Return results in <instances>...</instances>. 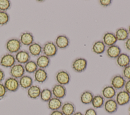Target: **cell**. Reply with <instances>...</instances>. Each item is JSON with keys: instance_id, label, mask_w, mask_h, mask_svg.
Listing matches in <instances>:
<instances>
[{"instance_id": "1", "label": "cell", "mask_w": 130, "mask_h": 115, "mask_svg": "<svg viewBox=\"0 0 130 115\" xmlns=\"http://www.w3.org/2000/svg\"><path fill=\"white\" fill-rule=\"evenodd\" d=\"M22 44L19 39L13 38L7 41L6 44V48L9 53H16L20 50Z\"/></svg>"}, {"instance_id": "2", "label": "cell", "mask_w": 130, "mask_h": 115, "mask_svg": "<svg viewBox=\"0 0 130 115\" xmlns=\"http://www.w3.org/2000/svg\"><path fill=\"white\" fill-rule=\"evenodd\" d=\"M58 51L55 43L53 42H47L42 47V53L43 55L50 58L55 56Z\"/></svg>"}, {"instance_id": "3", "label": "cell", "mask_w": 130, "mask_h": 115, "mask_svg": "<svg viewBox=\"0 0 130 115\" xmlns=\"http://www.w3.org/2000/svg\"><path fill=\"white\" fill-rule=\"evenodd\" d=\"M87 67V61L84 58H77L73 61L72 64L73 69L78 73H81L84 71Z\"/></svg>"}, {"instance_id": "4", "label": "cell", "mask_w": 130, "mask_h": 115, "mask_svg": "<svg viewBox=\"0 0 130 115\" xmlns=\"http://www.w3.org/2000/svg\"><path fill=\"white\" fill-rule=\"evenodd\" d=\"M115 99L118 106H123L130 102V94L124 90H121L116 93Z\"/></svg>"}, {"instance_id": "5", "label": "cell", "mask_w": 130, "mask_h": 115, "mask_svg": "<svg viewBox=\"0 0 130 115\" xmlns=\"http://www.w3.org/2000/svg\"><path fill=\"white\" fill-rule=\"evenodd\" d=\"M55 80L57 84L65 86L70 83L71 76L68 71L61 70L56 73Z\"/></svg>"}, {"instance_id": "6", "label": "cell", "mask_w": 130, "mask_h": 115, "mask_svg": "<svg viewBox=\"0 0 130 115\" xmlns=\"http://www.w3.org/2000/svg\"><path fill=\"white\" fill-rule=\"evenodd\" d=\"M4 85L7 91L11 92H16L20 87L18 79L11 76L5 80Z\"/></svg>"}, {"instance_id": "7", "label": "cell", "mask_w": 130, "mask_h": 115, "mask_svg": "<svg viewBox=\"0 0 130 115\" xmlns=\"http://www.w3.org/2000/svg\"><path fill=\"white\" fill-rule=\"evenodd\" d=\"M15 63V56L9 53L3 55L0 59L1 66L5 68H11Z\"/></svg>"}, {"instance_id": "8", "label": "cell", "mask_w": 130, "mask_h": 115, "mask_svg": "<svg viewBox=\"0 0 130 115\" xmlns=\"http://www.w3.org/2000/svg\"><path fill=\"white\" fill-rule=\"evenodd\" d=\"M25 72L24 65L21 64H15L10 69V74L11 77L16 79H19L24 75Z\"/></svg>"}, {"instance_id": "9", "label": "cell", "mask_w": 130, "mask_h": 115, "mask_svg": "<svg viewBox=\"0 0 130 115\" xmlns=\"http://www.w3.org/2000/svg\"><path fill=\"white\" fill-rule=\"evenodd\" d=\"M126 80L122 75L116 74L114 75L111 80V85L116 90H121L124 88Z\"/></svg>"}, {"instance_id": "10", "label": "cell", "mask_w": 130, "mask_h": 115, "mask_svg": "<svg viewBox=\"0 0 130 115\" xmlns=\"http://www.w3.org/2000/svg\"><path fill=\"white\" fill-rule=\"evenodd\" d=\"M51 91L53 96L60 99L64 98L67 95V89L66 87L58 84L54 85L53 86Z\"/></svg>"}, {"instance_id": "11", "label": "cell", "mask_w": 130, "mask_h": 115, "mask_svg": "<svg viewBox=\"0 0 130 115\" xmlns=\"http://www.w3.org/2000/svg\"><path fill=\"white\" fill-rule=\"evenodd\" d=\"M103 107L106 112L109 114H112L117 111L118 108V105L115 99L113 98L106 100L105 101Z\"/></svg>"}, {"instance_id": "12", "label": "cell", "mask_w": 130, "mask_h": 115, "mask_svg": "<svg viewBox=\"0 0 130 115\" xmlns=\"http://www.w3.org/2000/svg\"><path fill=\"white\" fill-rule=\"evenodd\" d=\"M16 61L21 64H25L30 60V55L28 52L25 50H20L15 55Z\"/></svg>"}, {"instance_id": "13", "label": "cell", "mask_w": 130, "mask_h": 115, "mask_svg": "<svg viewBox=\"0 0 130 115\" xmlns=\"http://www.w3.org/2000/svg\"><path fill=\"white\" fill-rule=\"evenodd\" d=\"M54 43L58 49H64L69 46L70 40L66 35H59L56 37Z\"/></svg>"}, {"instance_id": "14", "label": "cell", "mask_w": 130, "mask_h": 115, "mask_svg": "<svg viewBox=\"0 0 130 115\" xmlns=\"http://www.w3.org/2000/svg\"><path fill=\"white\" fill-rule=\"evenodd\" d=\"M19 40L22 45L25 46H29L34 42V37L32 33L25 31L21 33Z\"/></svg>"}, {"instance_id": "15", "label": "cell", "mask_w": 130, "mask_h": 115, "mask_svg": "<svg viewBox=\"0 0 130 115\" xmlns=\"http://www.w3.org/2000/svg\"><path fill=\"white\" fill-rule=\"evenodd\" d=\"M116 93V90L111 85H107L103 88L101 95L105 99L107 100L113 99L115 97Z\"/></svg>"}, {"instance_id": "16", "label": "cell", "mask_w": 130, "mask_h": 115, "mask_svg": "<svg viewBox=\"0 0 130 115\" xmlns=\"http://www.w3.org/2000/svg\"><path fill=\"white\" fill-rule=\"evenodd\" d=\"M76 106L72 102H64L60 108V110L63 115H73L76 112Z\"/></svg>"}, {"instance_id": "17", "label": "cell", "mask_w": 130, "mask_h": 115, "mask_svg": "<svg viewBox=\"0 0 130 115\" xmlns=\"http://www.w3.org/2000/svg\"><path fill=\"white\" fill-rule=\"evenodd\" d=\"M121 53V50L120 48L116 45L109 46L106 50L107 55L111 59H116Z\"/></svg>"}, {"instance_id": "18", "label": "cell", "mask_w": 130, "mask_h": 115, "mask_svg": "<svg viewBox=\"0 0 130 115\" xmlns=\"http://www.w3.org/2000/svg\"><path fill=\"white\" fill-rule=\"evenodd\" d=\"M48 79V74L45 69L38 68L34 73V80L38 83L42 84Z\"/></svg>"}, {"instance_id": "19", "label": "cell", "mask_w": 130, "mask_h": 115, "mask_svg": "<svg viewBox=\"0 0 130 115\" xmlns=\"http://www.w3.org/2000/svg\"><path fill=\"white\" fill-rule=\"evenodd\" d=\"M106 46H111L115 45L117 42V40L114 33L111 32H107L104 34L103 37V41Z\"/></svg>"}, {"instance_id": "20", "label": "cell", "mask_w": 130, "mask_h": 115, "mask_svg": "<svg viewBox=\"0 0 130 115\" xmlns=\"http://www.w3.org/2000/svg\"><path fill=\"white\" fill-rule=\"evenodd\" d=\"M63 103L61 99L53 97L47 102L48 108L51 111L59 110Z\"/></svg>"}, {"instance_id": "21", "label": "cell", "mask_w": 130, "mask_h": 115, "mask_svg": "<svg viewBox=\"0 0 130 115\" xmlns=\"http://www.w3.org/2000/svg\"><path fill=\"white\" fill-rule=\"evenodd\" d=\"M117 64L120 67L124 68L130 64V56L124 53H121L116 59Z\"/></svg>"}, {"instance_id": "22", "label": "cell", "mask_w": 130, "mask_h": 115, "mask_svg": "<svg viewBox=\"0 0 130 115\" xmlns=\"http://www.w3.org/2000/svg\"><path fill=\"white\" fill-rule=\"evenodd\" d=\"M42 90L38 85H32L27 91V96L29 98L32 99H36L40 97Z\"/></svg>"}, {"instance_id": "23", "label": "cell", "mask_w": 130, "mask_h": 115, "mask_svg": "<svg viewBox=\"0 0 130 115\" xmlns=\"http://www.w3.org/2000/svg\"><path fill=\"white\" fill-rule=\"evenodd\" d=\"M19 86L23 89H28L33 85L32 78L28 75H24L19 79Z\"/></svg>"}, {"instance_id": "24", "label": "cell", "mask_w": 130, "mask_h": 115, "mask_svg": "<svg viewBox=\"0 0 130 115\" xmlns=\"http://www.w3.org/2000/svg\"><path fill=\"white\" fill-rule=\"evenodd\" d=\"M28 53L32 56H39L42 53V46L38 43L34 42L28 46Z\"/></svg>"}, {"instance_id": "25", "label": "cell", "mask_w": 130, "mask_h": 115, "mask_svg": "<svg viewBox=\"0 0 130 115\" xmlns=\"http://www.w3.org/2000/svg\"><path fill=\"white\" fill-rule=\"evenodd\" d=\"M93 97L94 95L91 91L85 90L83 91L80 95V101L82 104L85 105L91 104Z\"/></svg>"}, {"instance_id": "26", "label": "cell", "mask_w": 130, "mask_h": 115, "mask_svg": "<svg viewBox=\"0 0 130 115\" xmlns=\"http://www.w3.org/2000/svg\"><path fill=\"white\" fill-rule=\"evenodd\" d=\"M36 62L39 68L45 69L49 65L50 63V59L49 57L43 54L40 55L37 58Z\"/></svg>"}, {"instance_id": "27", "label": "cell", "mask_w": 130, "mask_h": 115, "mask_svg": "<svg viewBox=\"0 0 130 115\" xmlns=\"http://www.w3.org/2000/svg\"><path fill=\"white\" fill-rule=\"evenodd\" d=\"M117 41H125L129 36L128 30L124 27L118 28L114 33Z\"/></svg>"}, {"instance_id": "28", "label": "cell", "mask_w": 130, "mask_h": 115, "mask_svg": "<svg viewBox=\"0 0 130 115\" xmlns=\"http://www.w3.org/2000/svg\"><path fill=\"white\" fill-rule=\"evenodd\" d=\"M105 101V98L102 96V95L98 94L94 95L91 104L93 108L98 109L101 108L104 106Z\"/></svg>"}, {"instance_id": "29", "label": "cell", "mask_w": 130, "mask_h": 115, "mask_svg": "<svg viewBox=\"0 0 130 115\" xmlns=\"http://www.w3.org/2000/svg\"><path fill=\"white\" fill-rule=\"evenodd\" d=\"M106 50V45L102 41H98L94 43L92 47V51L98 55L103 54Z\"/></svg>"}, {"instance_id": "30", "label": "cell", "mask_w": 130, "mask_h": 115, "mask_svg": "<svg viewBox=\"0 0 130 115\" xmlns=\"http://www.w3.org/2000/svg\"><path fill=\"white\" fill-rule=\"evenodd\" d=\"M52 97L53 95L51 89L48 88H45L42 90L40 98L42 101L47 102Z\"/></svg>"}, {"instance_id": "31", "label": "cell", "mask_w": 130, "mask_h": 115, "mask_svg": "<svg viewBox=\"0 0 130 115\" xmlns=\"http://www.w3.org/2000/svg\"><path fill=\"white\" fill-rule=\"evenodd\" d=\"M25 72L28 73H34L35 71L39 68L35 61L29 60L24 66Z\"/></svg>"}, {"instance_id": "32", "label": "cell", "mask_w": 130, "mask_h": 115, "mask_svg": "<svg viewBox=\"0 0 130 115\" xmlns=\"http://www.w3.org/2000/svg\"><path fill=\"white\" fill-rule=\"evenodd\" d=\"M10 16L7 12L0 11V26L6 25L9 21Z\"/></svg>"}, {"instance_id": "33", "label": "cell", "mask_w": 130, "mask_h": 115, "mask_svg": "<svg viewBox=\"0 0 130 115\" xmlns=\"http://www.w3.org/2000/svg\"><path fill=\"white\" fill-rule=\"evenodd\" d=\"M11 7V2L9 0H0V11L6 12Z\"/></svg>"}, {"instance_id": "34", "label": "cell", "mask_w": 130, "mask_h": 115, "mask_svg": "<svg viewBox=\"0 0 130 115\" xmlns=\"http://www.w3.org/2000/svg\"><path fill=\"white\" fill-rule=\"evenodd\" d=\"M122 75L125 80H130V64L123 68Z\"/></svg>"}, {"instance_id": "35", "label": "cell", "mask_w": 130, "mask_h": 115, "mask_svg": "<svg viewBox=\"0 0 130 115\" xmlns=\"http://www.w3.org/2000/svg\"><path fill=\"white\" fill-rule=\"evenodd\" d=\"M7 92V91L4 84L0 83V100L2 99L5 96Z\"/></svg>"}, {"instance_id": "36", "label": "cell", "mask_w": 130, "mask_h": 115, "mask_svg": "<svg viewBox=\"0 0 130 115\" xmlns=\"http://www.w3.org/2000/svg\"><path fill=\"white\" fill-rule=\"evenodd\" d=\"M84 115H98V113L95 109L93 108H89L85 110Z\"/></svg>"}, {"instance_id": "37", "label": "cell", "mask_w": 130, "mask_h": 115, "mask_svg": "<svg viewBox=\"0 0 130 115\" xmlns=\"http://www.w3.org/2000/svg\"><path fill=\"white\" fill-rule=\"evenodd\" d=\"M111 0H100L99 3L100 4L104 7H107L109 6L112 4Z\"/></svg>"}, {"instance_id": "38", "label": "cell", "mask_w": 130, "mask_h": 115, "mask_svg": "<svg viewBox=\"0 0 130 115\" xmlns=\"http://www.w3.org/2000/svg\"><path fill=\"white\" fill-rule=\"evenodd\" d=\"M124 90L127 92L128 94H130V80L126 81L124 87Z\"/></svg>"}, {"instance_id": "39", "label": "cell", "mask_w": 130, "mask_h": 115, "mask_svg": "<svg viewBox=\"0 0 130 115\" xmlns=\"http://www.w3.org/2000/svg\"><path fill=\"white\" fill-rule=\"evenodd\" d=\"M125 48L129 51H130V37H129L125 41L124 43Z\"/></svg>"}, {"instance_id": "40", "label": "cell", "mask_w": 130, "mask_h": 115, "mask_svg": "<svg viewBox=\"0 0 130 115\" xmlns=\"http://www.w3.org/2000/svg\"><path fill=\"white\" fill-rule=\"evenodd\" d=\"M49 115H63L60 110L52 111Z\"/></svg>"}, {"instance_id": "41", "label": "cell", "mask_w": 130, "mask_h": 115, "mask_svg": "<svg viewBox=\"0 0 130 115\" xmlns=\"http://www.w3.org/2000/svg\"><path fill=\"white\" fill-rule=\"evenodd\" d=\"M5 76V74L4 71L0 68V83H2V82L4 80Z\"/></svg>"}, {"instance_id": "42", "label": "cell", "mask_w": 130, "mask_h": 115, "mask_svg": "<svg viewBox=\"0 0 130 115\" xmlns=\"http://www.w3.org/2000/svg\"><path fill=\"white\" fill-rule=\"evenodd\" d=\"M73 115H84V114L81 111H76Z\"/></svg>"}, {"instance_id": "43", "label": "cell", "mask_w": 130, "mask_h": 115, "mask_svg": "<svg viewBox=\"0 0 130 115\" xmlns=\"http://www.w3.org/2000/svg\"><path fill=\"white\" fill-rule=\"evenodd\" d=\"M128 33H129V34L130 35V25H129V26H128Z\"/></svg>"}, {"instance_id": "44", "label": "cell", "mask_w": 130, "mask_h": 115, "mask_svg": "<svg viewBox=\"0 0 130 115\" xmlns=\"http://www.w3.org/2000/svg\"><path fill=\"white\" fill-rule=\"evenodd\" d=\"M128 112L129 113V115H130V105L129 106L128 108Z\"/></svg>"}]
</instances>
